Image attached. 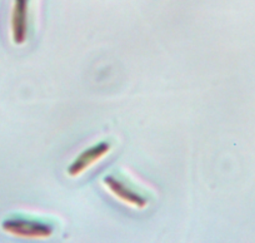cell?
I'll use <instances>...</instances> for the list:
<instances>
[{"label":"cell","mask_w":255,"mask_h":243,"mask_svg":"<svg viewBox=\"0 0 255 243\" xmlns=\"http://www.w3.org/2000/svg\"><path fill=\"white\" fill-rule=\"evenodd\" d=\"M1 230L8 235L19 238H48L53 235L54 228L43 221L11 216L1 222Z\"/></svg>","instance_id":"1"},{"label":"cell","mask_w":255,"mask_h":243,"mask_svg":"<svg viewBox=\"0 0 255 243\" xmlns=\"http://www.w3.org/2000/svg\"><path fill=\"white\" fill-rule=\"evenodd\" d=\"M112 149V146L108 142H99L97 144H93L89 148L84 149L72 163L68 166L67 173L70 177H78L84 173L88 168L104 158Z\"/></svg>","instance_id":"2"},{"label":"cell","mask_w":255,"mask_h":243,"mask_svg":"<svg viewBox=\"0 0 255 243\" xmlns=\"http://www.w3.org/2000/svg\"><path fill=\"white\" fill-rule=\"evenodd\" d=\"M11 40L15 45L25 43L29 31V0H14L10 16Z\"/></svg>","instance_id":"3"},{"label":"cell","mask_w":255,"mask_h":243,"mask_svg":"<svg viewBox=\"0 0 255 243\" xmlns=\"http://www.w3.org/2000/svg\"><path fill=\"white\" fill-rule=\"evenodd\" d=\"M103 183H104L105 187H107L118 200L123 201V202L131 206V207L143 210V208H145L146 205H148V200H146L144 196H141L140 193H138L136 191H134L133 188L127 186L125 182L120 181L117 177L105 176L104 178H103Z\"/></svg>","instance_id":"4"}]
</instances>
